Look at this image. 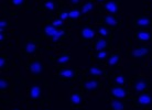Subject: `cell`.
<instances>
[{
    "instance_id": "f546056e",
    "label": "cell",
    "mask_w": 152,
    "mask_h": 110,
    "mask_svg": "<svg viewBox=\"0 0 152 110\" xmlns=\"http://www.w3.org/2000/svg\"><path fill=\"white\" fill-rule=\"evenodd\" d=\"M63 22H64V21L58 18V19H55V20H54V21L52 23H51V24H52V25H54V27L58 28V27H62V25H63Z\"/></svg>"
},
{
    "instance_id": "7c38bea8",
    "label": "cell",
    "mask_w": 152,
    "mask_h": 110,
    "mask_svg": "<svg viewBox=\"0 0 152 110\" xmlns=\"http://www.w3.org/2000/svg\"><path fill=\"white\" fill-rule=\"evenodd\" d=\"M37 49H38V44L35 43L34 41H32V40H29L24 43V45H23V51H24V53L26 54H34L37 52Z\"/></svg>"
},
{
    "instance_id": "8d00e7d4",
    "label": "cell",
    "mask_w": 152,
    "mask_h": 110,
    "mask_svg": "<svg viewBox=\"0 0 152 110\" xmlns=\"http://www.w3.org/2000/svg\"><path fill=\"white\" fill-rule=\"evenodd\" d=\"M150 68H152V58H151V62H150Z\"/></svg>"
},
{
    "instance_id": "6da1fadb",
    "label": "cell",
    "mask_w": 152,
    "mask_h": 110,
    "mask_svg": "<svg viewBox=\"0 0 152 110\" xmlns=\"http://www.w3.org/2000/svg\"><path fill=\"white\" fill-rule=\"evenodd\" d=\"M43 32L44 34L48 35L53 42H57L65 34V31L61 30V29H57L56 27H54L52 24H48L43 28Z\"/></svg>"
},
{
    "instance_id": "30bf717a",
    "label": "cell",
    "mask_w": 152,
    "mask_h": 110,
    "mask_svg": "<svg viewBox=\"0 0 152 110\" xmlns=\"http://www.w3.org/2000/svg\"><path fill=\"white\" fill-rule=\"evenodd\" d=\"M104 9L110 15L119 13V6H118L117 1H115V0H107L105 6H104Z\"/></svg>"
},
{
    "instance_id": "d590c367",
    "label": "cell",
    "mask_w": 152,
    "mask_h": 110,
    "mask_svg": "<svg viewBox=\"0 0 152 110\" xmlns=\"http://www.w3.org/2000/svg\"><path fill=\"white\" fill-rule=\"evenodd\" d=\"M12 110H21V109H20L19 107H15V108H13Z\"/></svg>"
},
{
    "instance_id": "44dd1931",
    "label": "cell",
    "mask_w": 152,
    "mask_h": 110,
    "mask_svg": "<svg viewBox=\"0 0 152 110\" xmlns=\"http://www.w3.org/2000/svg\"><path fill=\"white\" fill-rule=\"evenodd\" d=\"M71 61H72V57H71V55H69V54H62L61 56H58L56 58V62L60 65L69 64Z\"/></svg>"
},
{
    "instance_id": "ac0fdd59",
    "label": "cell",
    "mask_w": 152,
    "mask_h": 110,
    "mask_svg": "<svg viewBox=\"0 0 152 110\" xmlns=\"http://www.w3.org/2000/svg\"><path fill=\"white\" fill-rule=\"evenodd\" d=\"M104 73L105 72L98 66H91L87 69V74L93 76V77H102L104 75Z\"/></svg>"
},
{
    "instance_id": "cb8c5ba5",
    "label": "cell",
    "mask_w": 152,
    "mask_h": 110,
    "mask_svg": "<svg viewBox=\"0 0 152 110\" xmlns=\"http://www.w3.org/2000/svg\"><path fill=\"white\" fill-rule=\"evenodd\" d=\"M43 6H44V8H45L46 10H49V11H54V10L56 9V4L54 2L53 0H46V1H44Z\"/></svg>"
},
{
    "instance_id": "9a60e30c",
    "label": "cell",
    "mask_w": 152,
    "mask_h": 110,
    "mask_svg": "<svg viewBox=\"0 0 152 110\" xmlns=\"http://www.w3.org/2000/svg\"><path fill=\"white\" fill-rule=\"evenodd\" d=\"M104 23L106 24L107 27H116V25H119L120 21L114 15H108L104 18Z\"/></svg>"
},
{
    "instance_id": "4dcf8cb0",
    "label": "cell",
    "mask_w": 152,
    "mask_h": 110,
    "mask_svg": "<svg viewBox=\"0 0 152 110\" xmlns=\"http://www.w3.org/2000/svg\"><path fill=\"white\" fill-rule=\"evenodd\" d=\"M10 2H11L12 6H15V7H20V6L23 4L24 0H10Z\"/></svg>"
},
{
    "instance_id": "e0dca14e",
    "label": "cell",
    "mask_w": 152,
    "mask_h": 110,
    "mask_svg": "<svg viewBox=\"0 0 152 110\" xmlns=\"http://www.w3.org/2000/svg\"><path fill=\"white\" fill-rule=\"evenodd\" d=\"M82 100H83V97H82V95H80V93H77V91L73 93L72 95H71V97H69V103H71V106H73V107L80 106V103H82Z\"/></svg>"
},
{
    "instance_id": "603a6c76",
    "label": "cell",
    "mask_w": 152,
    "mask_h": 110,
    "mask_svg": "<svg viewBox=\"0 0 152 110\" xmlns=\"http://www.w3.org/2000/svg\"><path fill=\"white\" fill-rule=\"evenodd\" d=\"M114 83L116 84V85H119V86H124V85L127 83V77H126L124 74H119V75L115 76Z\"/></svg>"
},
{
    "instance_id": "74e56055",
    "label": "cell",
    "mask_w": 152,
    "mask_h": 110,
    "mask_svg": "<svg viewBox=\"0 0 152 110\" xmlns=\"http://www.w3.org/2000/svg\"><path fill=\"white\" fill-rule=\"evenodd\" d=\"M44 110H51V109H44Z\"/></svg>"
},
{
    "instance_id": "8992f818",
    "label": "cell",
    "mask_w": 152,
    "mask_h": 110,
    "mask_svg": "<svg viewBox=\"0 0 152 110\" xmlns=\"http://www.w3.org/2000/svg\"><path fill=\"white\" fill-rule=\"evenodd\" d=\"M151 52V47L150 46H139L136 47L131 51V56L134 58H143V57L148 56Z\"/></svg>"
},
{
    "instance_id": "5b68a950",
    "label": "cell",
    "mask_w": 152,
    "mask_h": 110,
    "mask_svg": "<svg viewBox=\"0 0 152 110\" xmlns=\"http://www.w3.org/2000/svg\"><path fill=\"white\" fill-rule=\"evenodd\" d=\"M83 88L85 91H96L100 88V82L96 78H88L83 83Z\"/></svg>"
},
{
    "instance_id": "7a4b0ae2",
    "label": "cell",
    "mask_w": 152,
    "mask_h": 110,
    "mask_svg": "<svg viewBox=\"0 0 152 110\" xmlns=\"http://www.w3.org/2000/svg\"><path fill=\"white\" fill-rule=\"evenodd\" d=\"M110 96L115 99H125L128 97V88L116 85L110 88Z\"/></svg>"
},
{
    "instance_id": "8fae6325",
    "label": "cell",
    "mask_w": 152,
    "mask_h": 110,
    "mask_svg": "<svg viewBox=\"0 0 152 110\" xmlns=\"http://www.w3.org/2000/svg\"><path fill=\"white\" fill-rule=\"evenodd\" d=\"M28 95L31 99L38 100L42 95V88L39 85H31L28 89Z\"/></svg>"
},
{
    "instance_id": "d4e9b609",
    "label": "cell",
    "mask_w": 152,
    "mask_h": 110,
    "mask_svg": "<svg viewBox=\"0 0 152 110\" xmlns=\"http://www.w3.org/2000/svg\"><path fill=\"white\" fill-rule=\"evenodd\" d=\"M9 86H10V84H9L7 78L1 77L0 78V89H1V91H6L9 88Z\"/></svg>"
},
{
    "instance_id": "83f0119b",
    "label": "cell",
    "mask_w": 152,
    "mask_h": 110,
    "mask_svg": "<svg viewBox=\"0 0 152 110\" xmlns=\"http://www.w3.org/2000/svg\"><path fill=\"white\" fill-rule=\"evenodd\" d=\"M98 33L102 38H105V36H108L109 31H108V29H107L106 27H103V25H102V27L98 28Z\"/></svg>"
},
{
    "instance_id": "f1b7e54d",
    "label": "cell",
    "mask_w": 152,
    "mask_h": 110,
    "mask_svg": "<svg viewBox=\"0 0 152 110\" xmlns=\"http://www.w3.org/2000/svg\"><path fill=\"white\" fill-rule=\"evenodd\" d=\"M7 27H8L7 20L6 19L0 20V31H1V32H4V31L7 30Z\"/></svg>"
},
{
    "instance_id": "1f68e13d",
    "label": "cell",
    "mask_w": 152,
    "mask_h": 110,
    "mask_svg": "<svg viewBox=\"0 0 152 110\" xmlns=\"http://www.w3.org/2000/svg\"><path fill=\"white\" fill-rule=\"evenodd\" d=\"M4 66H6V57H4V55H1V56H0V68L4 69Z\"/></svg>"
},
{
    "instance_id": "836d02e7",
    "label": "cell",
    "mask_w": 152,
    "mask_h": 110,
    "mask_svg": "<svg viewBox=\"0 0 152 110\" xmlns=\"http://www.w3.org/2000/svg\"><path fill=\"white\" fill-rule=\"evenodd\" d=\"M69 2H71V4H73V6H77V4H80V0H69Z\"/></svg>"
},
{
    "instance_id": "5bb4252c",
    "label": "cell",
    "mask_w": 152,
    "mask_h": 110,
    "mask_svg": "<svg viewBox=\"0 0 152 110\" xmlns=\"http://www.w3.org/2000/svg\"><path fill=\"white\" fill-rule=\"evenodd\" d=\"M80 35H82V38L84 40H93V39L95 38L96 35V32L95 30L91 27H84L80 31Z\"/></svg>"
},
{
    "instance_id": "ba28073f",
    "label": "cell",
    "mask_w": 152,
    "mask_h": 110,
    "mask_svg": "<svg viewBox=\"0 0 152 110\" xmlns=\"http://www.w3.org/2000/svg\"><path fill=\"white\" fill-rule=\"evenodd\" d=\"M134 38L138 42L147 43V42H150L152 40V33L147 30H138L134 34Z\"/></svg>"
},
{
    "instance_id": "d6986e66",
    "label": "cell",
    "mask_w": 152,
    "mask_h": 110,
    "mask_svg": "<svg viewBox=\"0 0 152 110\" xmlns=\"http://www.w3.org/2000/svg\"><path fill=\"white\" fill-rule=\"evenodd\" d=\"M109 45V43L107 41L106 39H103V38H99L98 40H96L95 42V50L96 51H102V50H106Z\"/></svg>"
},
{
    "instance_id": "2e32d148",
    "label": "cell",
    "mask_w": 152,
    "mask_h": 110,
    "mask_svg": "<svg viewBox=\"0 0 152 110\" xmlns=\"http://www.w3.org/2000/svg\"><path fill=\"white\" fill-rule=\"evenodd\" d=\"M120 60H121L120 54L119 53H113L110 56H109L108 61H107V65H108L109 67H116V66L120 63Z\"/></svg>"
},
{
    "instance_id": "4316f807",
    "label": "cell",
    "mask_w": 152,
    "mask_h": 110,
    "mask_svg": "<svg viewBox=\"0 0 152 110\" xmlns=\"http://www.w3.org/2000/svg\"><path fill=\"white\" fill-rule=\"evenodd\" d=\"M107 55H108V53H107L106 50L97 51V53H96V55H95V58L97 60V61H102V60H104V58H106Z\"/></svg>"
},
{
    "instance_id": "d6a6232c",
    "label": "cell",
    "mask_w": 152,
    "mask_h": 110,
    "mask_svg": "<svg viewBox=\"0 0 152 110\" xmlns=\"http://www.w3.org/2000/svg\"><path fill=\"white\" fill-rule=\"evenodd\" d=\"M69 18V12H66V11L62 12L61 15H60V19H62L63 21H64V20H67Z\"/></svg>"
},
{
    "instance_id": "4fadbf2b",
    "label": "cell",
    "mask_w": 152,
    "mask_h": 110,
    "mask_svg": "<svg viewBox=\"0 0 152 110\" xmlns=\"http://www.w3.org/2000/svg\"><path fill=\"white\" fill-rule=\"evenodd\" d=\"M58 76L64 79H73L76 76V71L74 68H63L58 71Z\"/></svg>"
},
{
    "instance_id": "3957f363",
    "label": "cell",
    "mask_w": 152,
    "mask_h": 110,
    "mask_svg": "<svg viewBox=\"0 0 152 110\" xmlns=\"http://www.w3.org/2000/svg\"><path fill=\"white\" fill-rule=\"evenodd\" d=\"M28 69L33 75H41L44 72V65L40 60H34L28 64Z\"/></svg>"
},
{
    "instance_id": "7402d4cb",
    "label": "cell",
    "mask_w": 152,
    "mask_h": 110,
    "mask_svg": "<svg viewBox=\"0 0 152 110\" xmlns=\"http://www.w3.org/2000/svg\"><path fill=\"white\" fill-rule=\"evenodd\" d=\"M93 9H94V4H93L91 0H89V1H87L86 4H84L82 6V15H87Z\"/></svg>"
},
{
    "instance_id": "484cf974",
    "label": "cell",
    "mask_w": 152,
    "mask_h": 110,
    "mask_svg": "<svg viewBox=\"0 0 152 110\" xmlns=\"http://www.w3.org/2000/svg\"><path fill=\"white\" fill-rule=\"evenodd\" d=\"M82 15V11H80L78 9H72L71 11L69 12V17L71 19H78Z\"/></svg>"
},
{
    "instance_id": "277c9868",
    "label": "cell",
    "mask_w": 152,
    "mask_h": 110,
    "mask_svg": "<svg viewBox=\"0 0 152 110\" xmlns=\"http://www.w3.org/2000/svg\"><path fill=\"white\" fill-rule=\"evenodd\" d=\"M133 23H134V25L137 28L142 29V28L151 27L152 20L148 15H138V17H136V18L133 19Z\"/></svg>"
},
{
    "instance_id": "e575fe53",
    "label": "cell",
    "mask_w": 152,
    "mask_h": 110,
    "mask_svg": "<svg viewBox=\"0 0 152 110\" xmlns=\"http://www.w3.org/2000/svg\"><path fill=\"white\" fill-rule=\"evenodd\" d=\"M96 1H97V2H105L106 0H96Z\"/></svg>"
},
{
    "instance_id": "ffe728a7",
    "label": "cell",
    "mask_w": 152,
    "mask_h": 110,
    "mask_svg": "<svg viewBox=\"0 0 152 110\" xmlns=\"http://www.w3.org/2000/svg\"><path fill=\"white\" fill-rule=\"evenodd\" d=\"M111 110H125V103L121 99H113L110 101Z\"/></svg>"
},
{
    "instance_id": "52a82bcc",
    "label": "cell",
    "mask_w": 152,
    "mask_h": 110,
    "mask_svg": "<svg viewBox=\"0 0 152 110\" xmlns=\"http://www.w3.org/2000/svg\"><path fill=\"white\" fill-rule=\"evenodd\" d=\"M137 103L139 106L142 107H150L152 105V95L150 93H141L139 94L137 98Z\"/></svg>"
},
{
    "instance_id": "9c48e42d",
    "label": "cell",
    "mask_w": 152,
    "mask_h": 110,
    "mask_svg": "<svg viewBox=\"0 0 152 110\" xmlns=\"http://www.w3.org/2000/svg\"><path fill=\"white\" fill-rule=\"evenodd\" d=\"M148 88V80L143 79V78H138L134 83H133V90L137 94L143 93Z\"/></svg>"
}]
</instances>
